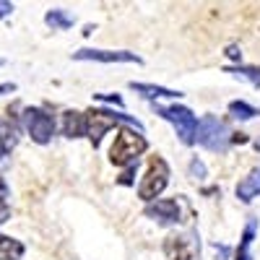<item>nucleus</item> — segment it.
Wrapping results in <instances>:
<instances>
[{
    "label": "nucleus",
    "instance_id": "nucleus-15",
    "mask_svg": "<svg viewBox=\"0 0 260 260\" xmlns=\"http://www.w3.org/2000/svg\"><path fill=\"white\" fill-rule=\"evenodd\" d=\"M45 24L55 31V29H71L73 26V16H68L62 8H52L45 13Z\"/></svg>",
    "mask_w": 260,
    "mask_h": 260
},
{
    "label": "nucleus",
    "instance_id": "nucleus-24",
    "mask_svg": "<svg viewBox=\"0 0 260 260\" xmlns=\"http://www.w3.org/2000/svg\"><path fill=\"white\" fill-rule=\"evenodd\" d=\"M8 148H11V146H8V141L3 138V130H0V159L6 156V151H8Z\"/></svg>",
    "mask_w": 260,
    "mask_h": 260
},
{
    "label": "nucleus",
    "instance_id": "nucleus-14",
    "mask_svg": "<svg viewBox=\"0 0 260 260\" xmlns=\"http://www.w3.org/2000/svg\"><path fill=\"white\" fill-rule=\"evenodd\" d=\"M21 255H24V245L13 237L0 234V260H18Z\"/></svg>",
    "mask_w": 260,
    "mask_h": 260
},
{
    "label": "nucleus",
    "instance_id": "nucleus-23",
    "mask_svg": "<svg viewBox=\"0 0 260 260\" xmlns=\"http://www.w3.org/2000/svg\"><path fill=\"white\" fill-rule=\"evenodd\" d=\"M8 216H11V208H8V203H0V224H3V221H8Z\"/></svg>",
    "mask_w": 260,
    "mask_h": 260
},
{
    "label": "nucleus",
    "instance_id": "nucleus-18",
    "mask_svg": "<svg viewBox=\"0 0 260 260\" xmlns=\"http://www.w3.org/2000/svg\"><path fill=\"white\" fill-rule=\"evenodd\" d=\"M187 172H190V177L192 180H206V175H208V169H206V164L198 159V156H195V159H190V167H187Z\"/></svg>",
    "mask_w": 260,
    "mask_h": 260
},
{
    "label": "nucleus",
    "instance_id": "nucleus-4",
    "mask_svg": "<svg viewBox=\"0 0 260 260\" xmlns=\"http://www.w3.org/2000/svg\"><path fill=\"white\" fill-rule=\"evenodd\" d=\"M156 115H161L164 120H169L172 125H175L177 136L185 146L195 143V133H198V120H195V115L187 110V107H180V104H172V107H161V104H154Z\"/></svg>",
    "mask_w": 260,
    "mask_h": 260
},
{
    "label": "nucleus",
    "instance_id": "nucleus-10",
    "mask_svg": "<svg viewBox=\"0 0 260 260\" xmlns=\"http://www.w3.org/2000/svg\"><path fill=\"white\" fill-rule=\"evenodd\" d=\"M130 89L138 91L141 96L146 99H175V96H182V91H175V89H167V86H156V83H136L130 81Z\"/></svg>",
    "mask_w": 260,
    "mask_h": 260
},
{
    "label": "nucleus",
    "instance_id": "nucleus-9",
    "mask_svg": "<svg viewBox=\"0 0 260 260\" xmlns=\"http://www.w3.org/2000/svg\"><path fill=\"white\" fill-rule=\"evenodd\" d=\"M146 216L154 219L159 224H177L180 221V203L177 201H156V203H148L146 206Z\"/></svg>",
    "mask_w": 260,
    "mask_h": 260
},
{
    "label": "nucleus",
    "instance_id": "nucleus-17",
    "mask_svg": "<svg viewBox=\"0 0 260 260\" xmlns=\"http://www.w3.org/2000/svg\"><path fill=\"white\" fill-rule=\"evenodd\" d=\"M229 112H232L234 117H240V120H252L255 115H260L255 107H250L247 102H232V104H229Z\"/></svg>",
    "mask_w": 260,
    "mask_h": 260
},
{
    "label": "nucleus",
    "instance_id": "nucleus-6",
    "mask_svg": "<svg viewBox=\"0 0 260 260\" xmlns=\"http://www.w3.org/2000/svg\"><path fill=\"white\" fill-rule=\"evenodd\" d=\"M24 122H26V130L34 143L45 146L52 141L55 136V120L52 115H47L45 110H39V107H29V110L24 112Z\"/></svg>",
    "mask_w": 260,
    "mask_h": 260
},
{
    "label": "nucleus",
    "instance_id": "nucleus-1",
    "mask_svg": "<svg viewBox=\"0 0 260 260\" xmlns=\"http://www.w3.org/2000/svg\"><path fill=\"white\" fill-rule=\"evenodd\" d=\"M117 122H127V125H136L141 130V122L136 117H130L125 112H115V110H104V107H99V110H89L86 112V136H89V141L94 143V148L102 143L104 133L110 127H115Z\"/></svg>",
    "mask_w": 260,
    "mask_h": 260
},
{
    "label": "nucleus",
    "instance_id": "nucleus-11",
    "mask_svg": "<svg viewBox=\"0 0 260 260\" xmlns=\"http://www.w3.org/2000/svg\"><path fill=\"white\" fill-rule=\"evenodd\" d=\"M62 133L68 138H81L86 136V115L83 112H76V110H68L62 115Z\"/></svg>",
    "mask_w": 260,
    "mask_h": 260
},
{
    "label": "nucleus",
    "instance_id": "nucleus-12",
    "mask_svg": "<svg viewBox=\"0 0 260 260\" xmlns=\"http://www.w3.org/2000/svg\"><path fill=\"white\" fill-rule=\"evenodd\" d=\"M260 195V169H252L250 175L237 185V198H240L242 203H250L252 198H257Z\"/></svg>",
    "mask_w": 260,
    "mask_h": 260
},
{
    "label": "nucleus",
    "instance_id": "nucleus-7",
    "mask_svg": "<svg viewBox=\"0 0 260 260\" xmlns=\"http://www.w3.org/2000/svg\"><path fill=\"white\" fill-rule=\"evenodd\" d=\"M164 250L169 260H198L201 242L195 234H175L164 242Z\"/></svg>",
    "mask_w": 260,
    "mask_h": 260
},
{
    "label": "nucleus",
    "instance_id": "nucleus-5",
    "mask_svg": "<svg viewBox=\"0 0 260 260\" xmlns=\"http://www.w3.org/2000/svg\"><path fill=\"white\" fill-rule=\"evenodd\" d=\"M169 185V167L161 156H151L148 159V169L141 180V187H138V195L143 201H154L164 192V187Z\"/></svg>",
    "mask_w": 260,
    "mask_h": 260
},
{
    "label": "nucleus",
    "instance_id": "nucleus-16",
    "mask_svg": "<svg viewBox=\"0 0 260 260\" xmlns=\"http://www.w3.org/2000/svg\"><path fill=\"white\" fill-rule=\"evenodd\" d=\"M224 73H232L237 78H245L250 86L260 89V68H255V65H237V68H226Z\"/></svg>",
    "mask_w": 260,
    "mask_h": 260
},
{
    "label": "nucleus",
    "instance_id": "nucleus-2",
    "mask_svg": "<svg viewBox=\"0 0 260 260\" xmlns=\"http://www.w3.org/2000/svg\"><path fill=\"white\" fill-rule=\"evenodd\" d=\"M146 138L136 130H120L115 136V143L110 148V161L117 167H133L138 164V156L146 151Z\"/></svg>",
    "mask_w": 260,
    "mask_h": 260
},
{
    "label": "nucleus",
    "instance_id": "nucleus-13",
    "mask_svg": "<svg viewBox=\"0 0 260 260\" xmlns=\"http://www.w3.org/2000/svg\"><path fill=\"white\" fill-rule=\"evenodd\" d=\"M255 229H257V221L250 219L247 226H245V232H242V240H240V247H237L234 260H252V255H250V245H252V240H255Z\"/></svg>",
    "mask_w": 260,
    "mask_h": 260
},
{
    "label": "nucleus",
    "instance_id": "nucleus-19",
    "mask_svg": "<svg viewBox=\"0 0 260 260\" xmlns=\"http://www.w3.org/2000/svg\"><path fill=\"white\" fill-rule=\"evenodd\" d=\"M96 99H102V102H112V104L122 107V96H117V94H96Z\"/></svg>",
    "mask_w": 260,
    "mask_h": 260
},
{
    "label": "nucleus",
    "instance_id": "nucleus-20",
    "mask_svg": "<svg viewBox=\"0 0 260 260\" xmlns=\"http://www.w3.org/2000/svg\"><path fill=\"white\" fill-rule=\"evenodd\" d=\"M213 250H216V257H219V260H226V257H229V247H226V245H219V242H216Z\"/></svg>",
    "mask_w": 260,
    "mask_h": 260
},
{
    "label": "nucleus",
    "instance_id": "nucleus-8",
    "mask_svg": "<svg viewBox=\"0 0 260 260\" xmlns=\"http://www.w3.org/2000/svg\"><path fill=\"white\" fill-rule=\"evenodd\" d=\"M76 60H96V62H141L136 52H112V50H78L73 52Z\"/></svg>",
    "mask_w": 260,
    "mask_h": 260
},
{
    "label": "nucleus",
    "instance_id": "nucleus-21",
    "mask_svg": "<svg viewBox=\"0 0 260 260\" xmlns=\"http://www.w3.org/2000/svg\"><path fill=\"white\" fill-rule=\"evenodd\" d=\"M13 13V3H6V0H0V18H6Z\"/></svg>",
    "mask_w": 260,
    "mask_h": 260
},
{
    "label": "nucleus",
    "instance_id": "nucleus-22",
    "mask_svg": "<svg viewBox=\"0 0 260 260\" xmlns=\"http://www.w3.org/2000/svg\"><path fill=\"white\" fill-rule=\"evenodd\" d=\"M13 91H16V83H13V81L0 83V96H3V94H13Z\"/></svg>",
    "mask_w": 260,
    "mask_h": 260
},
{
    "label": "nucleus",
    "instance_id": "nucleus-25",
    "mask_svg": "<svg viewBox=\"0 0 260 260\" xmlns=\"http://www.w3.org/2000/svg\"><path fill=\"white\" fill-rule=\"evenodd\" d=\"M226 55H229L232 60H242V52H240V50H237L234 45H232V47H226Z\"/></svg>",
    "mask_w": 260,
    "mask_h": 260
},
{
    "label": "nucleus",
    "instance_id": "nucleus-3",
    "mask_svg": "<svg viewBox=\"0 0 260 260\" xmlns=\"http://www.w3.org/2000/svg\"><path fill=\"white\" fill-rule=\"evenodd\" d=\"M195 141H198L203 148L208 151H216V154H224L229 148V141H232V133L224 120L213 117V115H206L201 122H198V133H195Z\"/></svg>",
    "mask_w": 260,
    "mask_h": 260
},
{
    "label": "nucleus",
    "instance_id": "nucleus-26",
    "mask_svg": "<svg viewBox=\"0 0 260 260\" xmlns=\"http://www.w3.org/2000/svg\"><path fill=\"white\" fill-rule=\"evenodd\" d=\"M6 198H8V187H6L3 180H0V203H6Z\"/></svg>",
    "mask_w": 260,
    "mask_h": 260
},
{
    "label": "nucleus",
    "instance_id": "nucleus-27",
    "mask_svg": "<svg viewBox=\"0 0 260 260\" xmlns=\"http://www.w3.org/2000/svg\"><path fill=\"white\" fill-rule=\"evenodd\" d=\"M3 65H6V60H3V57H0V68H3Z\"/></svg>",
    "mask_w": 260,
    "mask_h": 260
}]
</instances>
